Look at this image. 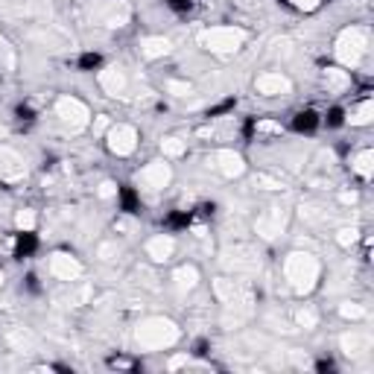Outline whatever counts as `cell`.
Returning <instances> with one entry per match:
<instances>
[{
	"mask_svg": "<svg viewBox=\"0 0 374 374\" xmlns=\"http://www.w3.org/2000/svg\"><path fill=\"white\" fill-rule=\"evenodd\" d=\"M106 24H108V27H126V24H129V6L123 4V0H120V4H114V6L106 12Z\"/></svg>",
	"mask_w": 374,
	"mask_h": 374,
	"instance_id": "603a6c76",
	"label": "cell"
},
{
	"mask_svg": "<svg viewBox=\"0 0 374 374\" xmlns=\"http://www.w3.org/2000/svg\"><path fill=\"white\" fill-rule=\"evenodd\" d=\"M96 254H100V261H114L117 258V246L114 243H100V246H96Z\"/></svg>",
	"mask_w": 374,
	"mask_h": 374,
	"instance_id": "f546056e",
	"label": "cell"
},
{
	"mask_svg": "<svg viewBox=\"0 0 374 374\" xmlns=\"http://www.w3.org/2000/svg\"><path fill=\"white\" fill-rule=\"evenodd\" d=\"M170 281H173V287L179 289L182 295H185V292H193L196 287H199V269H196L193 263H182V266L173 269Z\"/></svg>",
	"mask_w": 374,
	"mask_h": 374,
	"instance_id": "2e32d148",
	"label": "cell"
},
{
	"mask_svg": "<svg viewBox=\"0 0 374 374\" xmlns=\"http://www.w3.org/2000/svg\"><path fill=\"white\" fill-rule=\"evenodd\" d=\"M342 202L348 205V202H357V193H342Z\"/></svg>",
	"mask_w": 374,
	"mask_h": 374,
	"instance_id": "e575fe53",
	"label": "cell"
},
{
	"mask_svg": "<svg viewBox=\"0 0 374 374\" xmlns=\"http://www.w3.org/2000/svg\"><path fill=\"white\" fill-rule=\"evenodd\" d=\"M96 196H100V199H114V196H117V185L114 182H103L100 190H96Z\"/></svg>",
	"mask_w": 374,
	"mask_h": 374,
	"instance_id": "4dcf8cb0",
	"label": "cell"
},
{
	"mask_svg": "<svg viewBox=\"0 0 374 374\" xmlns=\"http://www.w3.org/2000/svg\"><path fill=\"white\" fill-rule=\"evenodd\" d=\"M284 281L295 295H310L322 281V261L304 249L289 251L284 258Z\"/></svg>",
	"mask_w": 374,
	"mask_h": 374,
	"instance_id": "6da1fadb",
	"label": "cell"
},
{
	"mask_svg": "<svg viewBox=\"0 0 374 374\" xmlns=\"http://www.w3.org/2000/svg\"><path fill=\"white\" fill-rule=\"evenodd\" d=\"M368 47H371V30L360 27V24H351L337 35V42H333V56H337V62L342 68L354 70L366 62Z\"/></svg>",
	"mask_w": 374,
	"mask_h": 374,
	"instance_id": "3957f363",
	"label": "cell"
},
{
	"mask_svg": "<svg viewBox=\"0 0 374 374\" xmlns=\"http://www.w3.org/2000/svg\"><path fill=\"white\" fill-rule=\"evenodd\" d=\"M4 284H6V275H4V269H0V289H4Z\"/></svg>",
	"mask_w": 374,
	"mask_h": 374,
	"instance_id": "d590c367",
	"label": "cell"
},
{
	"mask_svg": "<svg viewBox=\"0 0 374 374\" xmlns=\"http://www.w3.org/2000/svg\"><path fill=\"white\" fill-rule=\"evenodd\" d=\"M167 94H173V96H179V100H185V96L193 94V85H190V82H179V80H170V82H167Z\"/></svg>",
	"mask_w": 374,
	"mask_h": 374,
	"instance_id": "f1b7e54d",
	"label": "cell"
},
{
	"mask_svg": "<svg viewBox=\"0 0 374 374\" xmlns=\"http://www.w3.org/2000/svg\"><path fill=\"white\" fill-rule=\"evenodd\" d=\"M213 295H216V299H220L223 304H228V301L237 299V284L228 281V278H216V281H213Z\"/></svg>",
	"mask_w": 374,
	"mask_h": 374,
	"instance_id": "7402d4cb",
	"label": "cell"
},
{
	"mask_svg": "<svg viewBox=\"0 0 374 374\" xmlns=\"http://www.w3.org/2000/svg\"><path fill=\"white\" fill-rule=\"evenodd\" d=\"M371 120H374V100L371 96H363V100H357L348 108V126L363 129V126H371Z\"/></svg>",
	"mask_w": 374,
	"mask_h": 374,
	"instance_id": "e0dca14e",
	"label": "cell"
},
{
	"mask_svg": "<svg viewBox=\"0 0 374 374\" xmlns=\"http://www.w3.org/2000/svg\"><path fill=\"white\" fill-rule=\"evenodd\" d=\"M47 266H50V275H53V278H56V281H65V284L80 281L82 275H85L82 261L76 258V254H70V251H53L50 261H47Z\"/></svg>",
	"mask_w": 374,
	"mask_h": 374,
	"instance_id": "ba28073f",
	"label": "cell"
},
{
	"mask_svg": "<svg viewBox=\"0 0 374 374\" xmlns=\"http://www.w3.org/2000/svg\"><path fill=\"white\" fill-rule=\"evenodd\" d=\"M0 44H4V35H0Z\"/></svg>",
	"mask_w": 374,
	"mask_h": 374,
	"instance_id": "74e56055",
	"label": "cell"
},
{
	"mask_svg": "<svg viewBox=\"0 0 374 374\" xmlns=\"http://www.w3.org/2000/svg\"><path fill=\"white\" fill-rule=\"evenodd\" d=\"M254 182H258V185H263V190H281V187H284L278 179H269V175H263V173H261Z\"/></svg>",
	"mask_w": 374,
	"mask_h": 374,
	"instance_id": "1f68e13d",
	"label": "cell"
},
{
	"mask_svg": "<svg viewBox=\"0 0 374 374\" xmlns=\"http://www.w3.org/2000/svg\"><path fill=\"white\" fill-rule=\"evenodd\" d=\"M135 182L141 187H147V190H164L173 182V167L167 164V158H155V161H149V164H144L141 170H137Z\"/></svg>",
	"mask_w": 374,
	"mask_h": 374,
	"instance_id": "9c48e42d",
	"label": "cell"
},
{
	"mask_svg": "<svg viewBox=\"0 0 374 374\" xmlns=\"http://www.w3.org/2000/svg\"><path fill=\"white\" fill-rule=\"evenodd\" d=\"M295 325L304 328V330H316L319 328V310L310 307V304L299 307V310H295Z\"/></svg>",
	"mask_w": 374,
	"mask_h": 374,
	"instance_id": "44dd1931",
	"label": "cell"
},
{
	"mask_svg": "<svg viewBox=\"0 0 374 374\" xmlns=\"http://www.w3.org/2000/svg\"><path fill=\"white\" fill-rule=\"evenodd\" d=\"M175 237L173 234H152V237L147 240V246H144V251H147V258L152 261V263H170L173 258H175Z\"/></svg>",
	"mask_w": 374,
	"mask_h": 374,
	"instance_id": "4fadbf2b",
	"label": "cell"
},
{
	"mask_svg": "<svg viewBox=\"0 0 374 374\" xmlns=\"http://www.w3.org/2000/svg\"><path fill=\"white\" fill-rule=\"evenodd\" d=\"M208 161L223 179H240V175H246V158L234 149H216V152H211Z\"/></svg>",
	"mask_w": 374,
	"mask_h": 374,
	"instance_id": "30bf717a",
	"label": "cell"
},
{
	"mask_svg": "<svg viewBox=\"0 0 374 374\" xmlns=\"http://www.w3.org/2000/svg\"><path fill=\"white\" fill-rule=\"evenodd\" d=\"M187 152V141L185 137H179V135H167V137H161V155L170 161V158H182V155Z\"/></svg>",
	"mask_w": 374,
	"mask_h": 374,
	"instance_id": "ffe728a7",
	"label": "cell"
},
{
	"mask_svg": "<svg viewBox=\"0 0 374 374\" xmlns=\"http://www.w3.org/2000/svg\"><path fill=\"white\" fill-rule=\"evenodd\" d=\"M371 342H374L371 330L351 328V330H345L342 337H339V351L345 354V357H360V354L371 351Z\"/></svg>",
	"mask_w": 374,
	"mask_h": 374,
	"instance_id": "5bb4252c",
	"label": "cell"
},
{
	"mask_svg": "<svg viewBox=\"0 0 374 374\" xmlns=\"http://www.w3.org/2000/svg\"><path fill=\"white\" fill-rule=\"evenodd\" d=\"M96 82H100L103 94L111 96V100H120V96H126V91H129V76L120 65H106L100 73H96Z\"/></svg>",
	"mask_w": 374,
	"mask_h": 374,
	"instance_id": "8fae6325",
	"label": "cell"
},
{
	"mask_svg": "<svg viewBox=\"0 0 374 374\" xmlns=\"http://www.w3.org/2000/svg\"><path fill=\"white\" fill-rule=\"evenodd\" d=\"M254 132H258V135H284V126L278 120H269V117H263V120L254 123Z\"/></svg>",
	"mask_w": 374,
	"mask_h": 374,
	"instance_id": "83f0119b",
	"label": "cell"
},
{
	"mask_svg": "<svg viewBox=\"0 0 374 374\" xmlns=\"http://www.w3.org/2000/svg\"><path fill=\"white\" fill-rule=\"evenodd\" d=\"M170 50H173V44H170V38H164V35H144L141 42H137V53H141L144 58H149V62L170 56Z\"/></svg>",
	"mask_w": 374,
	"mask_h": 374,
	"instance_id": "9a60e30c",
	"label": "cell"
},
{
	"mask_svg": "<svg viewBox=\"0 0 374 374\" xmlns=\"http://www.w3.org/2000/svg\"><path fill=\"white\" fill-rule=\"evenodd\" d=\"M137 144H141V135H137V129L132 123H111L106 129V149L111 155H117V158L135 155Z\"/></svg>",
	"mask_w": 374,
	"mask_h": 374,
	"instance_id": "8992f818",
	"label": "cell"
},
{
	"mask_svg": "<svg viewBox=\"0 0 374 374\" xmlns=\"http://www.w3.org/2000/svg\"><path fill=\"white\" fill-rule=\"evenodd\" d=\"M108 126H111V120H108L106 114H100V117H96V120H94V129H96V132H106Z\"/></svg>",
	"mask_w": 374,
	"mask_h": 374,
	"instance_id": "d6a6232c",
	"label": "cell"
},
{
	"mask_svg": "<svg viewBox=\"0 0 374 374\" xmlns=\"http://www.w3.org/2000/svg\"><path fill=\"white\" fill-rule=\"evenodd\" d=\"M339 316L348 319V322H363L368 316V310L360 304V301H342L339 304Z\"/></svg>",
	"mask_w": 374,
	"mask_h": 374,
	"instance_id": "cb8c5ba5",
	"label": "cell"
},
{
	"mask_svg": "<svg viewBox=\"0 0 374 374\" xmlns=\"http://www.w3.org/2000/svg\"><path fill=\"white\" fill-rule=\"evenodd\" d=\"M351 173L357 175L360 182H371V175H374V149L363 147L351 155Z\"/></svg>",
	"mask_w": 374,
	"mask_h": 374,
	"instance_id": "ac0fdd59",
	"label": "cell"
},
{
	"mask_svg": "<svg viewBox=\"0 0 374 374\" xmlns=\"http://www.w3.org/2000/svg\"><path fill=\"white\" fill-rule=\"evenodd\" d=\"M322 85L328 88V94H342L351 85V73L345 68H325L322 70Z\"/></svg>",
	"mask_w": 374,
	"mask_h": 374,
	"instance_id": "d6986e66",
	"label": "cell"
},
{
	"mask_svg": "<svg viewBox=\"0 0 374 374\" xmlns=\"http://www.w3.org/2000/svg\"><path fill=\"white\" fill-rule=\"evenodd\" d=\"M254 91L261 96H287V94H292V80L281 70H263L258 80H254Z\"/></svg>",
	"mask_w": 374,
	"mask_h": 374,
	"instance_id": "7c38bea8",
	"label": "cell"
},
{
	"mask_svg": "<svg viewBox=\"0 0 374 374\" xmlns=\"http://www.w3.org/2000/svg\"><path fill=\"white\" fill-rule=\"evenodd\" d=\"M111 368H132L129 360H111Z\"/></svg>",
	"mask_w": 374,
	"mask_h": 374,
	"instance_id": "836d02e7",
	"label": "cell"
},
{
	"mask_svg": "<svg viewBox=\"0 0 374 374\" xmlns=\"http://www.w3.org/2000/svg\"><path fill=\"white\" fill-rule=\"evenodd\" d=\"M53 111L58 117V123H62L65 129H70V132H85L91 126V108L80 100V96H73V94L58 96Z\"/></svg>",
	"mask_w": 374,
	"mask_h": 374,
	"instance_id": "5b68a950",
	"label": "cell"
},
{
	"mask_svg": "<svg viewBox=\"0 0 374 374\" xmlns=\"http://www.w3.org/2000/svg\"><path fill=\"white\" fill-rule=\"evenodd\" d=\"M284 4L295 12H301V15H310V12H316L322 6V0H284Z\"/></svg>",
	"mask_w": 374,
	"mask_h": 374,
	"instance_id": "4316f807",
	"label": "cell"
},
{
	"mask_svg": "<svg viewBox=\"0 0 374 374\" xmlns=\"http://www.w3.org/2000/svg\"><path fill=\"white\" fill-rule=\"evenodd\" d=\"M35 225H38V216H35L32 208H21V211L15 213V228H18V231L30 234V231H35Z\"/></svg>",
	"mask_w": 374,
	"mask_h": 374,
	"instance_id": "d4e9b609",
	"label": "cell"
},
{
	"mask_svg": "<svg viewBox=\"0 0 374 374\" xmlns=\"http://www.w3.org/2000/svg\"><path fill=\"white\" fill-rule=\"evenodd\" d=\"M132 337L141 351H167L182 339V328L167 316H147L135 325Z\"/></svg>",
	"mask_w": 374,
	"mask_h": 374,
	"instance_id": "7a4b0ae2",
	"label": "cell"
},
{
	"mask_svg": "<svg viewBox=\"0 0 374 374\" xmlns=\"http://www.w3.org/2000/svg\"><path fill=\"white\" fill-rule=\"evenodd\" d=\"M9 132H6V126H0V137H6Z\"/></svg>",
	"mask_w": 374,
	"mask_h": 374,
	"instance_id": "8d00e7d4",
	"label": "cell"
},
{
	"mask_svg": "<svg viewBox=\"0 0 374 374\" xmlns=\"http://www.w3.org/2000/svg\"><path fill=\"white\" fill-rule=\"evenodd\" d=\"M337 243L342 246V249H354L360 243V228L357 225H342L339 231H337Z\"/></svg>",
	"mask_w": 374,
	"mask_h": 374,
	"instance_id": "484cf974",
	"label": "cell"
},
{
	"mask_svg": "<svg viewBox=\"0 0 374 374\" xmlns=\"http://www.w3.org/2000/svg\"><path fill=\"white\" fill-rule=\"evenodd\" d=\"M249 42V32L243 27H234V24H216L199 32V47L208 50L211 56H237Z\"/></svg>",
	"mask_w": 374,
	"mask_h": 374,
	"instance_id": "277c9868",
	"label": "cell"
},
{
	"mask_svg": "<svg viewBox=\"0 0 374 374\" xmlns=\"http://www.w3.org/2000/svg\"><path fill=\"white\" fill-rule=\"evenodd\" d=\"M287 223H289L287 208L284 205H269L258 213V220H254V234L263 237V240H278L287 231Z\"/></svg>",
	"mask_w": 374,
	"mask_h": 374,
	"instance_id": "52a82bcc",
	"label": "cell"
}]
</instances>
